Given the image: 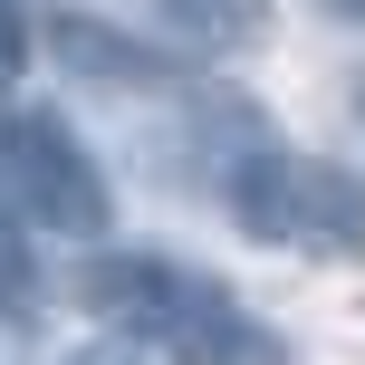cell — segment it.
<instances>
[{
	"label": "cell",
	"instance_id": "cell-1",
	"mask_svg": "<svg viewBox=\"0 0 365 365\" xmlns=\"http://www.w3.org/2000/svg\"><path fill=\"white\" fill-rule=\"evenodd\" d=\"M87 308L115 327V346H145L164 365H269V336L250 327V308L212 269H182V259H154V250L96 259Z\"/></svg>",
	"mask_w": 365,
	"mask_h": 365
},
{
	"label": "cell",
	"instance_id": "cell-2",
	"mask_svg": "<svg viewBox=\"0 0 365 365\" xmlns=\"http://www.w3.org/2000/svg\"><path fill=\"white\" fill-rule=\"evenodd\" d=\"M231 221L269 250L298 259H365V182L327 154H298V145H250L231 164Z\"/></svg>",
	"mask_w": 365,
	"mask_h": 365
},
{
	"label": "cell",
	"instance_id": "cell-3",
	"mask_svg": "<svg viewBox=\"0 0 365 365\" xmlns=\"http://www.w3.org/2000/svg\"><path fill=\"white\" fill-rule=\"evenodd\" d=\"M0 182H10V202L38 221V231L96 240L115 221V192H106V173H96V154L77 145V125L48 115V106L0 115Z\"/></svg>",
	"mask_w": 365,
	"mask_h": 365
},
{
	"label": "cell",
	"instance_id": "cell-4",
	"mask_svg": "<svg viewBox=\"0 0 365 365\" xmlns=\"http://www.w3.org/2000/svg\"><path fill=\"white\" fill-rule=\"evenodd\" d=\"M48 48L68 58L77 77H96V87H164V77H173L154 48H135V38L96 29V19H58V29H48Z\"/></svg>",
	"mask_w": 365,
	"mask_h": 365
},
{
	"label": "cell",
	"instance_id": "cell-5",
	"mask_svg": "<svg viewBox=\"0 0 365 365\" xmlns=\"http://www.w3.org/2000/svg\"><path fill=\"white\" fill-rule=\"evenodd\" d=\"M173 19V38H192L202 58H240L269 38V0H154Z\"/></svg>",
	"mask_w": 365,
	"mask_h": 365
},
{
	"label": "cell",
	"instance_id": "cell-6",
	"mask_svg": "<svg viewBox=\"0 0 365 365\" xmlns=\"http://www.w3.org/2000/svg\"><path fill=\"white\" fill-rule=\"evenodd\" d=\"M38 298V269H29V240H19L10 202H0V308H29Z\"/></svg>",
	"mask_w": 365,
	"mask_h": 365
},
{
	"label": "cell",
	"instance_id": "cell-7",
	"mask_svg": "<svg viewBox=\"0 0 365 365\" xmlns=\"http://www.w3.org/2000/svg\"><path fill=\"white\" fill-rule=\"evenodd\" d=\"M19 68H29V10L0 0V77H19Z\"/></svg>",
	"mask_w": 365,
	"mask_h": 365
},
{
	"label": "cell",
	"instance_id": "cell-8",
	"mask_svg": "<svg viewBox=\"0 0 365 365\" xmlns=\"http://www.w3.org/2000/svg\"><path fill=\"white\" fill-rule=\"evenodd\" d=\"M68 365H145V356H135V346H115V336H106V346H77Z\"/></svg>",
	"mask_w": 365,
	"mask_h": 365
},
{
	"label": "cell",
	"instance_id": "cell-9",
	"mask_svg": "<svg viewBox=\"0 0 365 365\" xmlns=\"http://www.w3.org/2000/svg\"><path fill=\"white\" fill-rule=\"evenodd\" d=\"M327 10H336V19H365V0H327Z\"/></svg>",
	"mask_w": 365,
	"mask_h": 365
}]
</instances>
